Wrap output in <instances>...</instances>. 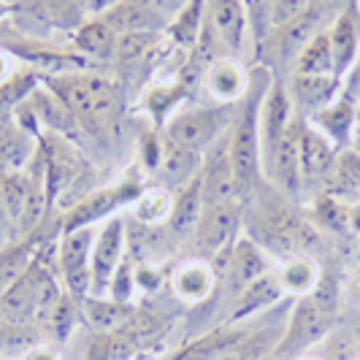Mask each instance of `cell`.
I'll return each mask as SVG.
<instances>
[{"instance_id": "1", "label": "cell", "mask_w": 360, "mask_h": 360, "mask_svg": "<svg viewBox=\"0 0 360 360\" xmlns=\"http://www.w3.org/2000/svg\"><path fill=\"white\" fill-rule=\"evenodd\" d=\"M271 84V76L263 79L260 87L250 84V92L244 101L236 106V120L228 130V155L233 165L238 198H247L255 193L257 179H263V165H260V106Z\"/></svg>"}, {"instance_id": "2", "label": "cell", "mask_w": 360, "mask_h": 360, "mask_svg": "<svg viewBox=\"0 0 360 360\" xmlns=\"http://www.w3.org/2000/svg\"><path fill=\"white\" fill-rule=\"evenodd\" d=\"M46 90H52L63 101V106L71 111L82 127L87 125L90 130H106L114 122L120 92L108 76L68 71L49 79Z\"/></svg>"}, {"instance_id": "3", "label": "cell", "mask_w": 360, "mask_h": 360, "mask_svg": "<svg viewBox=\"0 0 360 360\" xmlns=\"http://www.w3.org/2000/svg\"><path fill=\"white\" fill-rule=\"evenodd\" d=\"M236 106L238 103H212V106L184 108L174 114L165 125V136L176 144L206 152L212 144H217L236 120Z\"/></svg>"}, {"instance_id": "4", "label": "cell", "mask_w": 360, "mask_h": 360, "mask_svg": "<svg viewBox=\"0 0 360 360\" xmlns=\"http://www.w3.org/2000/svg\"><path fill=\"white\" fill-rule=\"evenodd\" d=\"M241 225H244L241 200L203 206L195 233H193V247L200 255V260H209L212 266H217L219 260L228 263V255L241 236Z\"/></svg>"}, {"instance_id": "5", "label": "cell", "mask_w": 360, "mask_h": 360, "mask_svg": "<svg viewBox=\"0 0 360 360\" xmlns=\"http://www.w3.org/2000/svg\"><path fill=\"white\" fill-rule=\"evenodd\" d=\"M250 14L244 0H203V33L209 49L238 57L250 38Z\"/></svg>"}, {"instance_id": "6", "label": "cell", "mask_w": 360, "mask_h": 360, "mask_svg": "<svg viewBox=\"0 0 360 360\" xmlns=\"http://www.w3.org/2000/svg\"><path fill=\"white\" fill-rule=\"evenodd\" d=\"M330 328H333V311L330 309H325L311 295L298 298V304L288 317V328H285L282 339L276 344V355L285 360L301 358L309 347L323 342L330 333Z\"/></svg>"}, {"instance_id": "7", "label": "cell", "mask_w": 360, "mask_h": 360, "mask_svg": "<svg viewBox=\"0 0 360 360\" xmlns=\"http://www.w3.org/2000/svg\"><path fill=\"white\" fill-rule=\"evenodd\" d=\"M160 317L139 309L130 317V323H125L122 328L106 330V333H92L87 344V360H133L144 344H149L160 333Z\"/></svg>"}, {"instance_id": "8", "label": "cell", "mask_w": 360, "mask_h": 360, "mask_svg": "<svg viewBox=\"0 0 360 360\" xmlns=\"http://www.w3.org/2000/svg\"><path fill=\"white\" fill-rule=\"evenodd\" d=\"M92 241H95V228H79V231H65L60 233L57 241V269L63 288L71 292L76 301L90 295L92 290V274H90V257H92Z\"/></svg>"}, {"instance_id": "9", "label": "cell", "mask_w": 360, "mask_h": 360, "mask_svg": "<svg viewBox=\"0 0 360 360\" xmlns=\"http://www.w3.org/2000/svg\"><path fill=\"white\" fill-rule=\"evenodd\" d=\"M125 217L117 214L106 219L98 231H95V241H92V257H90V274H92V290L90 295H106L111 288V279L117 269L125 260Z\"/></svg>"}, {"instance_id": "10", "label": "cell", "mask_w": 360, "mask_h": 360, "mask_svg": "<svg viewBox=\"0 0 360 360\" xmlns=\"http://www.w3.org/2000/svg\"><path fill=\"white\" fill-rule=\"evenodd\" d=\"M144 190L136 184V181H122V184H114L106 190H98L87 195L84 200H79L71 212L63 219V233L65 231H79V228H95V225H103L106 219L120 214V209L127 203H136V198L141 195Z\"/></svg>"}, {"instance_id": "11", "label": "cell", "mask_w": 360, "mask_h": 360, "mask_svg": "<svg viewBox=\"0 0 360 360\" xmlns=\"http://www.w3.org/2000/svg\"><path fill=\"white\" fill-rule=\"evenodd\" d=\"M200 195L203 206H217V203H231L238 198L236 187L233 165L228 155V133L203 152V165H200Z\"/></svg>"}, {"instance_id": "12", "label": "cell", "mask_w": 360, "mask_h": 360, "mask_svg": "<svg viewBox=\"0 0 360 360\" xmlns=\"http://www.w3.org/2000/svg\"><path fill=\"white\" fill-rule=\"evenodd\" d=\"M292 101L290 92L282 82H271L263 106H260V165L266 171L271 155L276 152L279 141L285 139V133L292 125Z\"/></svg>"}, {"instance_id": "13", "label": "cell", "mask_w": 360, "mask_h": 360, "mask_svg": "<svg viewBox=\"0 0 360 360\" xmlns=\"http://www.w3.org/2000/svg\"><path fill=\"white\" fill-rule=\"evenodd\" d=\"M274 269H276L274 257L255 241L252 236H238V241L228 255V263H225V282L236 298L241 290L250 288L252 282L271 274Z\"/></svg>"}, {"instance_id": "14", "label": "cell", "mask_w": 360, "mask_h": 360, "mask_svg": "<svg viewBox=\"0 0 360 360\" xmlns=\"http://www.w3.org/2000/svg\"><path fill=\"white\" fill-rule=\"evenodd\" d=\"M250 76L236 57H217L203 73V87L214 103H241L250 92Z\"/></svg>"}, {"instance_id": "15", "label": "cell", "mask_w": 360, "mask_h": 360, "mask_svg": "<svg viewBox=\"0 0 360 360\" xmlns=\"http://www.w3.org/2000/svg\"><path fill=\"white\" fill-rule=\"evenodd\" d=\"M298 160H301V179L307 181L325 179L336 160V144L307 120L298 122Z\"/></svg>"}, {"instance_id": "16", "label": "cell", "mask_w": 360, "mask_h": 360, "mask_svg": "<svg viewBox=\"0 0 360 360\" xmlns=\"http://www.w3.org/2000/svg\"><path fill=\"white\" fill-rule=\"evenodd\" d=\"M217 285V271L209 260H187L171 274V290L184 304H200L206 301Z\"/></svg>"}, {"instance_id": "17", "label": "cell", "mask_w": 360, "mask_h": 360, "mask_svg": "<svg viewBox=\"0 0 360 360\" xmlns=\"http://www.w3.org/2000/svg\"><path fill=\"white\" fill-rule=\"evenodd\" d=\"M282 298H285V290H282V285H279L276 269H274L271 274L260 276L257 282H252L250 288H244L238 295H236L233 309H231L228 320H231V323H238V320L255 317V314H260V311L271 309L274 304H279Z\"/></svg>"}, {"instance_id": "18", "label": "cell", "mask_w": 360, "mask_h": 360, "mask_svg": "<svg viewBox=\"0 0 360 360\" xmlns=\"http://www.w3.org/2000/svg\"><path fill=\"white\" fill-rule=\"evenodd\" d=\"M200 165H203V152L187 149V146L176 144V141H171L165 136L158 171H160V176L165 179L168 187H184V184H190L200 174Z\"/></svg>"}, {"instance_id": "19", "label": "cell", "mask_w": 360, "mask_h": 360, "mask_svg": "<svg viewBox=\"0 0 360 360\" xmlns=\"http://www.w3.org/2000/svg\"><path fill=\"white\" fill-rule=\"evenodd\" d=\"M82 309V320L90 325L95 333H106V330H117L125 323H130V317L139 311L133 304L127 301H117V298H101V295H84L79 301Z\"/></svg>"}, {"instance_id": "20", "label": "cell", "mask_w": 360, "mask_h": 360, "mask_svg": "<svg viewBox=\"0 0 360 360\" xmlns=\"http://www.w3.org/2000/svg\"><path fill=\"white\" fill-rule=\"evenodd\" d=\"M44 244H46V238L41 236V231H36L33 236L11 241V244H6L0 250V298L6 295V290L11 288L25 271L30 269L33 257H36Z\"/></svg>"}, {"instance_id": "21", "label": "cell", "mask_w": 360, "mask_h": 360, "mask_svg": "<svg viewBox=\"0 0 360 360\" xmlns=\"http://www.w3.org/2000/svg\"><path fill=\"white\" fill-rule=\"evenodd\" d=\"M203 212V195H200V176L179 187V193L174 195V206H171V217H168V231L174 238H193L195 225Z\"/></svg>"}, {"instance_id": "22", "label": "cell", "mask_w": 360, "mask_h": 360, "mask_svg": "<svg viewBox=\"0 0 360 360\" xmlns=\"http://www.w3.org/2000/svg\"><path fill=\"white\" fill-rule=\"evenodd\" d=\"M79 320H82L79 301L65 290L52 307L38 317L36 325L41 328V333H44V342L60 344V342H68V336L73 333V328H76Z\"/></svg>"}, {"instance_id": "23", "label": "cell", "mask_w": 360, "mask_h": 360, "mask_svg": "<svg viewBox=\"0 0 360 360\" xmlns=\"http://www.w3.org/2000/svg\"><path fill=\"white\" fill-rule=\"evenodd\" d=\"M336 87L339 79L336 76H292V87H288L290 101L298 103L307 114H317L325 106H330L336 101Z\"/></svg>"}, {"instance_id": "24", "label": "cell", "mask_w": 360, "mask_h": 360, "mask_svg": "<svg viewBox=\"0 0 360 360\" xmlns=\"http://www.w3.org/2000/svg\"><path fill=\"white\" fill-rule=\"evenodd\" d=\"M36 139L27 127L0 120V171H22L36 155Z\"/></svg>"}, {"instance_id": "25", "label": "cell", "mask_w": 360, "mask_h": 360, "mask_svg": "<svg viewBox=\"0 0 360 360\" xmlns=\"http://www.w3.org/2000/svg\"><path fill=\"white\" fill-rule=\"evenodd\" d=\"M117 30L108 25L106 19L92 17L82 22L73 33V46L82 57H92V60H111L117 52Z\"/></svg>"}, {"instance_id": "26", "label": "cell", "mask_w": 360, "mask_h": 360, "mask_svg": "<svg viewBox=\"0 0 360 360\" xmlns=\"http://www.w3.org/2000/svg\"><path fill=\"white\" fill-rule=\"evenodd\" d=\"M320 276H323L320 266L309 255H295L276 266V279L285 290V295H295V298L311 295L314 288L320 285Z\"/></svg>"}, {"instance_id": "27", "label": "cell", "mask_w": 360, "mask_h": 360, "mask_svg": "<svg viewBox=\"0 0 360 360\" xmlns=\"http://www.w3.org/2000/svg\"><path fill=\"white\" fill-rule=\"evenodd\" d=\"M328 38H330V52H333V65H336V76L342 79L344 73L355 65V57H358V25L355 17L349 11H344L336 17V22L328 27Z\"/></svg>"}, {"instance_id": "28", "label": "cell", "mask_w": 360, "mask_h": 360, "mask_svg": "<svg viewBox=\"0 0 360 360\" xmlns=\"http://www.w3.org/2000/svg\"><path fill=\"white\" fill-rule=\"evenodd\" d=\"M328 195L336 200H360V158L352 152L336 155L328 171Z\"/></svg>"}, {"instance_id": "29", "label": "cell", "mask_w": 360, "mask_h": 360, "mask_svg": "<svg viewBox=\"0 0 360 360\" xmlns=\"http://www.w3.org/2000/svg\"><path fill=\"white\" fill-rule=\"evenodd\" d=\"M250 328H219L214 333L200 336L190 347H184L174 360H219L228 349H233L236 344L247 336Z\"/></svg>"}, {"instance_id": "30", "label": "cell", "mask_w": 360, "mask_h": 360, "mask_svg": "<svg viewBox=\"0 0 360 360\" xmlns=\"http://www.w3.org/2000/svg\"><path fill=\"white\" fill-rule=\"evenodd\" d=\"M317 14L309 8L304 17L292 19L290 25L279 27V38H276V52L285 63H295L301 52L309 46V41L317 36Z\"/></svg>"}, {"instance_id": "31", "label": "cell", "mask_w": 360, "mask_h": 360, "mask_svg": "<svg viewBox=\"0 0 360 360\" xmlns=\"http://www.w3.org/2000/svg\"><path fill=\"white\" fill-rule=\"evenodd\" d=\"M41 344L46 342L36 323H0V358H25Z\"/></svg>"}, {"instance_id": "32", "label": "cell", "mask_w": 360, "mask_h": 360, "mask_svg": "<svg viewBox=\"0 0 360 360\" xmlns=\"http://www.w3.org/2000/svg\"><path fill=\"white\" fill-rule=\"evenodd\" d=\"M295 73L298 76H336L333 65V52H330V38L328 30H320L309 41V46L295 60ZM339 79V76H336Z\"/></svg>"}, {"instance_id": "33", "label": "cell", "mask_w": 360, "mask_h": 360, "mask_svg": "<svg viewBox=\"0 0 360 360\" xmlns=\"http://www.w3.org/2000/svg\"><path fill=\"white\" fill-rule=\"evenodd\" d=\"M314 125L323 130L325 136L333 141V144H342L349 139L352 125H355V108L349 101H333L330 106H325L323 111L314 114Z\"/></svg>"}, {"instance_id": "34", "label": "cell", "mask_w": 360, "mask_h": 360, "mask_svg": "<svg viewBox=\"0 0 360 360\" xmlns=\"http://www.w3.org/2000/svg\"><path fill=\"white\" fill-rule=\"evenodd\" d=\"M171 206H174V190H165V187H152V190H144L136 203H133V217L152 228V225H162L168 222L171 217Z\"/></svg>"}, {"instance_id": "35", "label": "cell", "mask_w": 360, "mask_h": 360, "mask_svg": "<svg viewBox=\"0 0 360 360\" xmlns=\"http://www.w3.org/2000/svg\"><path fill=\"white\" fill-rule=\"evenodd\" d=\"M155 38H158V33H149V30H144V33H120L114 57H117V60H122V63L141 60V57L152 49Z\"/></svg>"}, {"instance_id": "36", "label": "cell", "mask_w": 360, "mask_h": 360, "mask_svg": "<svg viewBox=\"0 0 360 360\" xmlns=\"http://www.w3.org/2000/svg\"><path fill=\"white\" fill-rule=\"evenodd\" d=\"M309 3L311 0H274L271 6V30H279L290 25L292 19L304 17L309 11Z\"/></svg>"}, {"instance_id": "37", "label": "cell", "mask_w": 360, "mask_h": 360, "mask_svg": "<svg viewBox=\"0 0 360 360\" xmlns=\"http://www.w3.org/2000/svg\"><path fill=\"white\" fill-rule=\"evenodd\" d=\"M247 14H250V27H252L255 41H266L271 30V6L274 0H244Z\"/></svg>"}, {"instance_id": "38", "label": "cell", "mask_w": 360, "mask_h": 360, "mask_svg": "<svg viewBox=\"0 0 360 360\" xmlns=\"http://www.w3.org/2000/svg\"><path fill=\"white\" fill-rule=\"evenodd\" d=\"M133 288H136V266H133L130 260H122V266L117 269L114 279H111L108 298H117V301H127V304H130Z\"/></svg>"}, {"instance_id": "39", "label": "cell", "mask_w": 360, "mask_h": 360, "mask_svg": "<svg viewBox=\"0 0 360 360\" xmlns=\"http://www.w3.org/2000/svg\"><path fill=\"white\" fill-rule=\"evenodd\" d=\"M190 0H152V8H155V14L158 17H165V19H174L179 17L181 11H184V6H187Z\"/></svg>"}, {"instance_id": "40", "label": "cell", "mask_w": 360, "mask_h": 360, "mask_svg": "<svg viewBox=\"0 0 360 360\" xmlns=\"http://www.w3.org/2000/svg\"><path fill=\"white\" fill-rule=\"evenodd\" d=\"M122 0H84V14L90 17H103L111 8H117Z\"/></svg>"}, {"instance_id": "41", "label": "cell", "mask_w": 360, "mask_h": 360, "mask_svg": "<svg viewBox=\"0 0 360 360\" xmlns=\"http://www.w3.org/2000/svg\"><path fill=\"white\" fill-rule=\"evenodd\" d=\"M158 282H160V276H158L155 269H149V266H136V285H141V288H146V290H155Z\"/></svg>"}, {"instance_id": "42", "label": "cell", "mask_w": 360, "mask_h": 360, "mask_svg": "<svg viewBox=\"0 0 360 360\" xmlns=\"http://www.w3.org/2000/svg\"><path fill=\"white\" fill-rule=\"evenodd\" d=\"M19 360H57V355H54L52 347H46V344H41V347H36V349H30L25 358Z\"/></svg>"}, {"instance_id": "43", "label": "cell", "mask_w": 360, "mask_h": 360, "mask_svg": "<svg viewBox=\"0 0 360 360\" xmlns=\"http://www.w3.org/2000/svg\"><path fill=\"white\" fill-rule=\"evenodd\" d=\"M11 76H14V68H11V57L0 52V84H3V82H8Z\"/></svg>"}, {"instance_id": "44", "label": "cell", "mask_w": 360, "mask_h": 360, "mask_svg": "<svg viewBox=\"0 0 360 360\" xmlns=\"http://www.w3.org/2000/svg\"><path fill=\"white\" fill-rule=\"evenodd\" d=\"M125 6H136V8H152V0H122Z\"/></svg>"}, {"instance_id": "45", "label": "cell", "mask_w": 360, "mask_h": 360, "mask_svg": "<svg viewBox=\"0 0 360 360\" xmlns=\"http://www.w3.org/2000/svg\"><path fill=\"white\" fill-rule=\"evenodd\" d=\"M8 11H11V6H8V3H3V0H0V19L6 17V14H8Z\"/></svg>"}, {"instance_id": "46", "label": "cell", "mask_w": 360, "mask_h": 360, "mask_svg": "<svg viewBox=\"0 0 360 360\" xmlns=\"http://www.w3.org/2000/svg\"><path fill=\"white\" fill-rule=\"evenodd\" d=\"M73 3H76V6H79V8L84 11V0H73Z\"/></svg>"}, {"instance_id": "47", "label": "cell", "mask_w": 360, "mask_h": 360, "mask_svg": "<svg viewBox=\"0 0 360 360\" xmlns=\"http://www.w3.org/2000/svg\"><path fill=\"white\" fill-rule=\"evenodd\" d=\"M295 360H320V358H295Z\"/></svg>"}, {"instance_id": "48", "label": "cell", "mask_w": 360, "mask_h": 360, "mask_svg": "<svg viewBox=\"0 0 360 360\" xmlns=\"http://www.w3.org/2000/svg\"><path fill=\"white\" fill-rule=\"evenodd\" d=\"M3 247H6V244H0V250H3Z\"/></svg>"}]
</instances>
